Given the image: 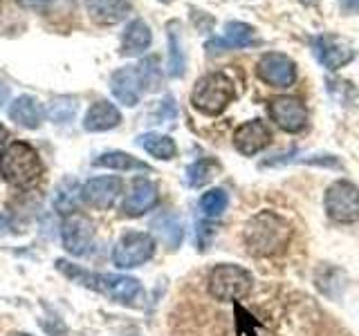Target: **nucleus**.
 <instances>
[{
	"mask_svg": "<svg viewBox=\"0 0 359 336\" xmlns=\"http://www.w3.org/2000/svg\"><path fill=\"white\" fill-rule=\"evenodd\" d=\"M160 119L162 121H171V119H175V99L168 94V97H164V101H162V106H160Z\"/></svg>",
	"mask_w": 359,
	"mask_h": 336,
	"instance_id": "obj_30",
	"label": "nucleus"
},
{
	"mask_svg": "<svg viewBox=\"0 0 359 336\" xmlns=\"http://www.w3.org/2000/svg\"><path fill=\"white\" fill-rule=\"evenodd\" d=\"M256 74L263 83H267L269 88H292L297 83V63L290 59L287 54L280 52H267L258 59L256 65Z\"/></svg>",
	"mask_w": 359,
	"mask_h": 336,
	"instance_id": "obj_9",
	"label": "nucleus"
},
{
	"mask_svg": "<svg viewBox=\"0 0 359 336\" xmlns=\"http://www.w3.org/2000/svg\"><path fill=\"white\" fill-rule=\"evenodd\" d=\"M121 179L117 175H101L93 177L81 186V197L86 204L97 211H108L115 206L117 197L121 195Z\"/></svg>",
	"mask_w": 359,
	"mask_h": 336,
	"instance_id": "obj_12",
	"label": "nucleus"
},
{
	"mask_svg": "<svg viewBox=\"0 0 359 336\" xmlns=\"http://www.w3.org/2000/svg\"><path fill=\"white\" fill-rule=\"evenodd\" d=\"M301 3L310 7V5H317V3H321V0H301Z\"/></svg>",
	"mask_w": 359,
	"mask_h": 336,
	"instance_id": "obj_36",
	"label": "nucleus"
},
{
	"mask_svg": "<svg viewBox=\"0 0 359 336\" xmlns=\"http://www.w3.org/2000/svg\"><path fill=\"white\" fill-rule=\"evenodd\" d=\"M323 209L328 213V218L339 222V224H353L359 220V188L348 182V179H339L328 186L323 197Z\"/></svg>",
	"mask_w": 359,
	"mask_h": 336,
	"instance_id": "obj_7",
	"label": "nucleus"
},
{
	"mask_svg": "<svg viewBox=\"0 0 359 336\" xmlns=\"http://www.w3.org/2000/svg\"><path fill=\"white\" fill-rule=\"evenodd\" d=\"M93 166L97 168H110V171H151V166L137 160L123 150H108L101 153L93 160Z\"/></svg>",
	"mask_w": 359,
	"mask_h": 336,
	"instance_id": "obj_21",
	"label": "nucleus"
},
{
	"mask_svg": "<svg viewBox=\"0 0 359 336\" xmlns=\"http://www.w3.org/2000/svg\"><path fill=\"white\" fill-rule=\"evenodd\" d=\"M137 70H140V76H142L146 90H157L162 85V67H160V59H157V56L144 59L137 65Z\"/></svg>",
	"mask_w": 359,
	"mask_h": 336,
	"instance_id": "obj_29",
	"label": "nucleus"
},
{
	"mask_svg": "<svg viewBox=\"0 0 359 336\" xmlns=\"http://www.w3.org/2000/svg\"><path fill=\"white\" fill-rule=\"evenodd\" d=\"M153 229L168 249H177V246L182 244L184 227L175 213H160V216L153 220Z\"/></svg>",
	"mask_w": 359,
	"mask_h": 336,
	"instance_id": "obj_22",
	"label": "nucleus"
},
{
	"mask_svg": "<svg viewBox=\"0 0 359 336\" xmlns=\"http://www.w3.org/2000/svg\"><path fill=\"white\" fill-rule=\"evenodd\" d=\"M9 336H32V334H27V332H11Z\"/></svg>",
	"mask_w": 359,
	"mask_h": 336,
	"instance_id": "obj_37",
	"label": "nucleus"
},
{
	"mask_svg": "<svg viewBox=\"0 0 359 336\" xmlns=\"http://www.w3.org/2000/svg\"><path fill=\"white\" fill-rule=\"evenodd\" d=\"M155 255V238L146 231H128L112 246V265L117 269L142 267Z\"/></svg>",
	"mask_w": 359,
	"mask_h": 336,
	"instance_id": "obj_6",
	"label": "nucleus"
},
{
	"mask_svg": "<svg viewBox=\"0 0 359 336\" xmlns=\"http://www.w3.org/2000/svg\"><path fill=\"white\" fill-rule=\"evenodd\" d=\"M160 3H164V5H168V3H173V0H160Z\"/></svg>",
	"mask_w": 359,
	"mask_h": 336,
	"instance_id": "obj_39",
	"label": "nucleus"
},
{
	"mask_svg": "<svg viewBox=\"0 0 359 336\" xmlns=\"http://www.w3.org/2000/svg\"><path fill=\"white\" fill-rule=\"evenodd\" d=\"M218 171L220 164L216 160H211V157H205V160H198L187 168V182L191 188H202L218 175Z\"/></svg>",
	"mask_w": 359,
	"mask_h": 336,
	"instance_id": "obj_26",
	"label": "nucleus"
},
{
	"mask_svg": "<svg viewBox=\"0 0 359 336\" xmlns=\"http://www.w3.org/2000/svg\"><path fill=\"white\" fill-rule=\"evenodd\" d=\"M144 81L140 76L137 65H126L119 67V70L112 72L110 76V92L115 97L121 106L126 108H135L140 104V99L144 94Z\"/></svg>",
	"mask_w": 359,
	"mask_h": 336,
	"instance_id": "obj_13",
	"label": "nucleus"
},
{
	"mask_svg": "<svg viewBox=\"0 0 359 336\" xmlns=\"http://www.w3.org/2000/svg\"><path fill=\"white\" fill-rule=\"evenodd\" d=\"M0 9H3V0H0Z\"/></svg>",
	"mask_w": 359,
	"mask_h": 336,
	"instance_id": "obj_40",
	"label": "nucleus"
},
{
	"mask_svg": "<svg viewBox=\"0 0 359 336\" xmlns=\"http://www.w3.org/2000/svg\"><path fill=\"white\" fill-rule=\"evenodd\" d=\"M3 229H5V218L0 216V231H3Z\"/></svg>",
	"mask_w": 359,
	"mask_h": 336,
	"instance_id": "obj_38",
	"label": "nucleus"
},
{
	"mask_svg": "<svg viewBox=\"0 0 359 336\" xmlns=\"http://www.w3.org/2000/svg\"><path fill=\"white\" fill-rule=\"evenodd\" d=\"M194 20L200 31H211V27H213V18L209 14H205V11H202V18H200V11L194 9Z\"/></svg>",
	"mask_w": 359,
	"mask_h": 336,
	"instance_id": "obj_31",
	"label": "nucleus"
},
{
	"mask_svg": "<svg viewBox=\"0 0 359 336\" xmlns=\"http://www.w3.org/2000/svg\"><path fill=\"white\" fill-rule=\"evenodd\" d=\"M7 97H9V88H5L3 83H0V106L5 104V101H7Z\"/></svg>",
	"mask_w": 359,
	"mask_h": 336,
	"instance_id": "obj_34",
	"label": "nucleus"
},
{
	"mask_svg": "<svg viewBox=\"0 0 359 336\" xmlns=\"http://www.w3.org/2000/svg\"><path fill=\"white\" fill-rule=\"evenodd\" d=\"M56 269L65 276L74 280V283L83 285L88 289H95L106 298L119 302L126 307H142L146 291L142 283L133 276H121V274H95L88 272L83 267H76L67 260H56Z\"/></svg>",
	"mask_w": 359,
	"mask_h": 336,
	"instance_id": "obj_1",
	"label": "nucleus"
},
{
	"mask_svg": "<svg viewBox=\"0 0 359 336\" xmlns=\"http://www.w3.org/2000/svg\"><path fill=\"white\" fill-rule=\"evenodd\" d=\"M310 48L314 59H317L325 70H339V67L351 63L357 52L348 41L339 36H330V34H319V36L310 38Z\"/></svg>",
	"mask_w": 359,
	"mask_h": 336,
	"instance_id": "obj_10",
	"label": "nucleus"
},
{
	"mask_svg": "<svg viewBox=\"0 0 359 336\" xmlns=\"http://www.w3.org/2000/svg\"><path fill=\"white\" fill-rule=\"evenodd\" d=\"M151 41H153L151 27L146 25L142 18H135L128 22L126 29H123V34H121L119 52L123 56H140L151 48Z\"/></svg>",
	"mask_w": 359,
	"mask_h": 336,
	"instance_id": "obj_19",
	"label": "nucleus"
},
{
	"mask_svg": "<svg viewBox=\"0 0 359 336\" xmlns=\"http://www.w3.org/2000/svg\"><path fill=\"white\" fill-rule=\"evenodd\" d=\"M16 3L25 9H43V7H48L52 0H16Z\"/></svg>",
	"mask_w": 359,
	"mask_h": 336,
	"instance_id": "obj_33",
	"label": "nucleus"
},
{
	"mask_svg": "<svg viewBox=\"0 0 359 336\" xmlns=\"http://www.w3.org/2000/svg\"><path fill=\"white\" fill-rule=\"evenodd\" d=\"M81 197V186L74 177H65L63 182L56 186V195H54V209L67 216V213H74L76 211V204Z\"/></svg>",
	"mask_w": 359,
	"mask_h": 336,
	"instance_id": "obj_25",
	"label": "nucleus"
},
{
	"mask_svg": "<svg viewBox=\"0 0 359 336\" xmlns=\"http://www.w3.org/2000/svg\"><path fill=\"white\" fill-rule=\"evenodd\" d=\"M198 206L205 218H220L229 206V193L224 188H209L207 193H202Z\"/></svg>",
	"mask_w": 359,
	"mask_h": 336,
	"instance_id": "obj_27",
	"label": "nucleus"
},
{
	"mask_svg": "<svg viewBox=\"0 0 359 336\" xmlns=\"http://www.w3.org/2000/svg\"><path fill=\"white\" fill-rule=\"evenodd\" d=\"M337 3H339V9L344 14H359V0H337Z\"/></svg>",
	"mask_w": 359,
	"mask_h": 336,
	"instance_id": "obj_32",
	"label": "nucleus"
},
{
	"mask_svg": "<svg viewBox=\"0 0 359 336\" xmlns=\"http://www.w3.org/2000/svg\"><path fill=\"white\" fill-rule=\"evenodd\" d=\"M269 141H272V134H269L267 126L261 119L245 121L243 126H238L233 132L236 150L245 157H254L256 153H261L263 148H267Z\"/></svg>",
	"mask_w": 359,
	"mask_h": 336,
	"instance_id": "obj_16",
	"label": "nucleus"
},
{
	"mask_svg": "<svg viewBox=\"0 0 359 336\" xmlns=\"http://www.w3.org/2000/svg\"><path fill=\"white\" fill-rule=\"evenodd\" d=\"M76 110H79V104H76L74 97H59V99H54L52 104H50L48 117H50V121L65 126V123L74 121Z\"/></svg>",
	"mask_w": 359,
	"mask_h": 336,
	"instance_id": "obj_28",
	"label": "nucleus"
},
{
	"mask_svg": "<svg viewBox=\"0 0 359 336\" xmlns=\"http://www.w3.org/2000/svg\"><path fill=\"white\" fill-rule=\"evenodd\" d=\"M137 144L142 148L149 153L155 160H162V162H168L173 160L177 155V146L173 141V137H168V134H160V132H146V134H140L137 137Z\"/></svg>",
	"mask_w": 359,
	"mask_h": 336,
	"instance_id": "obj_23",
	"label": "nucleus"
},
{
	"mask_svg": "<svg viewBox=\"0 0 359 336\" xmlns=\"http://www.w3.org/2000/svg\"><path fill=\"white\" fill-rule=\"evenodd\" d=\"M0 173L11 186L27 188L36 184L43 175V162L39 153L25 141H11L0 157Z\"/></svg>",
	"mask_w": 359,
	"mask_h": 336,
	"instance_id": "obj_3",
	"label": "nucleus"
},
{
	"mask_svg": "<svg viewBox=\"0 0 359 336\" xmlns=\"http://www.w3.org/2000/svg\"><path fill=\"white\" fill-rule=\"evenodd\" d=\"M209 294L216 300H241L252 291V274L245 267L222 262L209 272Z\"/></svg>",
	"mask_w": 359,
	"mask_h": 336,
	"instance_id": "obj_5",
	"label": "nucleus"
},
{
	"mask_svg": "<svg viewBox=\"0 0 359 336\" xmlns=\"http://www.w3.org/2000/svg\"><path fill=\"white\" fill-rule=\"evenodd\" d=\"M121 123V112L115 104L110 101H95L93 106L88 108L86 117H83V128L88 132H106L117 128Z\"/></svg>",
	"mask_w": 359,
	"mask_h": 336,
	"instance_id": "obj_17",
	"label": "nucleus"
},
{
	"mask_svg": "<svg viewBox=\"0 0 359 336\" xmlns=\"http://www.w3.org/2000/svg\"><path fill=\"white\" fill-rule=\"evenodd\" d=\"M9 119L22 128L34 130V128H39L43 121V106L39 104L36 97L20 94L18 99H14V104L9 106Z\"/></svg>",
	"mask_w": 359,
	"mask_h": 336,
	"instance_id": "obj_20",
	"label": "nucleus"
},
{
	"mask_svg": "<svg viewBox=\"0 0 359 336\" xmlns=\"http://www.w3.org/2000/svg\"><path fill=\"white\" fill-rule=\"evenodd\" d=\"M157 200H160V193H157V186L155 182L146 177H137L133 179L130 190L123 197V204L121 211L126 218H140L144 213H149L151 209H155Z\"/></svg>",
	"mask_w": 359,
	"mask_h": 336,
	"instance_id": "obj_15",
	"label": "nucleus"
},
{
	"mask_svg": "<svg viewBox=\"0 0 359 336\" xmlns=\"http://www.w3.org/2000/svg\"><path fill=\"white\" fill-rule=\"evenodd\" d=\"M233 97L236 88L231 78L222 72H211L196 81L194 92H191V106L207 117H218L227 110Z\"/></svg>",
	"mask_w": 359,
	"mask_h": 336,
	"instance_id": "obj_4",
	"label": "nucleus"
},
{
	"mask_svg": "<svg viewBox=\"0 0 359 336\" xmlns=\"http://www.w3.org/2000/svg\"><path fill=\"white\" fill-rule=\"evenodd\" d=\"M177 22H168V65H166V72L168 76L180 78L184 76L187 72V56L182 50V41H180V31H177Z\"/></svg>",
	"mask_w": 359,
	"mask_h": 336,
	"instance_id": "obj_24",
	"label": "nucleus"
},
{
	"mask_svg": "<svg viewBox=\"0 0 359 336\" xmlns=\"http://www.w3.org/2000/svg\"><path fill=\"white\" fill-rule=\"evenodd\" d=\"M93 242H95V222L90 220L86 213L74 211V213L63 216L61 244L67 253L74 258H83L90 249H93Z\"/></svg>",
	"mask_w": 359,
	"mask_h": 336,
	"instance_id": "obj_8",
	"label": "nucleus"
},
{
	"mask_svg": "<svg viewBox=\"0 0 359 336\" xmlns=\"http://www.w3.org/2000/svg\"><path fill=\"white\" fill-rule=\"evenodd\" d=\"M86 9L99 25H117L128 18L133 5L128 0H86Z\"/></svg>",
	"mask_w": 359,
	"mask_h": 336,
	"instance_id": "obj_18",
	"label": "nucleus"
},
{
	"mask_svg": "<svg viewBox=\"0 0 359 336\" xmlns=\"http://www.w3.org/2000/svg\"><path fill=\"white\" fill-rule=\"evenodd\" d=\"M243 240L247 251L256 258H267L285 251L292 240V227L274 211H258L245 224Z\"/></svg>",
	"mask_w": 359,
	"mask_h": 336,
	"instance_id": "obj_2",
	"label": "nucleus"
},
{
	"mask_svg": "<svg viewBox=\"0 0 359 336\" xmlns=\"http://www.w3.org/2000/svg\"><path fill=\"white\" fill-rule=\"evenodd\" d=\"M5 139H7V128L3 126V123H0V146L5 144Z\"/></svg>",
	"mask_w": 359,
	"mask_h": 336,
	"instance_id": "obj_35",
	"label": "nucleus"
},
{
	"mask_svg": "<svg viewBox=\"0 0 359 336\" xmlns=\"http://www.w3.org/2000/svg\"><path fill=\"white\" fill-rule=\"evenodd\" d=\"M267 115L280 130L297 134L308 126V108L297 97H274L267 104Z\"/></svg>",
	"mask_w": 359,
	"mask_h": 336,
	"instance_id": "obj_11",
	"label": "nucleus"
},
{
	"mask_svg": "<svg viewBox=\"0 0 359 336\" xmlns=\"http://www.w3.org/2000/svg\"><path fill=\"white\" fill-rule=\"evenodd\" d=\"M256 29L252 25L241 20H231L224 25V34L222 36H213L207 41V54L209 56H216L222 52H229V50H241V48H252L256 45Z\"/></svg>",
	"mask_w": 359,
	"mask_h": 336,
	"instance_id": "obj_14",
	"label": "nucleus"
}]
</instances>
